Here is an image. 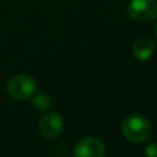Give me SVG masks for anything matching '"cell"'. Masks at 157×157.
I'll return each instance as SVG.
<instances>
[{
	"label": "cell",
	"instance_id": "cell-1",
	"mask_svg": "<svg viewBox=\"0 0 157 157\" xmlns=\"http://www.w3.org/2000/svg\"><path fill=\"white\" fill-rule=\"evenodd\" d=\"M152 131L150 119L140 113H134L124 118L121 123V132L124 137L132 144L145 142Z\"/></svg>",
	"mask_w": 157,
	"mask_h": 157
},
{
	"label": "cell",
	"instance_id": "cell-2",
	"mask_svg": "<svg viewBox=\"0 0 157 157\" xmlns=\"http://www.w3.org/2000/svg\"><path fill=\"white\" fill-rule=\"evenodd\" d=\"M37 88L36 80L27 74L13 75L7 82L9 94L17 101H23L29 98Z\"/></svg>",
	"mask_w": 157,
	"mask_h": 157
},
{
	"label": "cell",
	"instance_id": "cell-3",
	"mask_svg": "<svg viewBox=\"0 0 157 157\" xmlns=\"http://www.w3.org/2000/svg\"><path fill=\"white\" fill-rule=\"evenodd\" d=\"M128 15L137 22H148L157 16L156 0H130Z\"/></svg>",
	"mask_w": 157,
	"mask_h": 157
},
{
	"label": "cell",
	"instance_id": "cell-4",
	"mask_svg": "<svg viewBox=\"0 0 157 157\" xmlns=\"http://www.w3.org/2000/svg\"><path fill=\"white\" fill-rule=\"evenodd\" d=\"M63 126H64V121H63L61 115L59 113L50 112L40 119L38 130L43 139L54 140L59 137V135L61 134Z\"/></svg>",
	"mask_w": 157,
	"mask_h": 157
},
{
	"label": "cell",
	"instance_id": "cell-5",
	"mask_svg": "<svg viewBox=\"0 0 157 157\" xmlns=\"http://www.w3.org/2000/svg\"><path fill=\"white\" fill-rule=\"evenodd\" d=\"M74 157H105V147L99 139L87 136L75 145Z\"/></svg>",
	"mask_w": 157,
	"mask_h": 157
},
{
	"label": "cell",
	"instance_id": "cell-6",
	"mask_svg": "<svg viewBox=\"0 0 157 157\" xmlns=\"http://www.w3.org/2000/svg\"><path fill=\"white\" fill-rule=\"evenodd\" d=\"M153 42L146 36L137 37L132 43V55L139 61L148 60L153 54Z\"/></svg>",
	"mask_w": 157,
	"mask_h": 157
},
{
	"label": "cell",
	"instance_id": "cell-7",
	"mask_svg": "<svg viewBox=\"0 0 157 157\" xmlns=\"http://www.w3.org/2000/svg\"><path fill=\"white\" fill-rule=\"evenodd\" d=\"M53 104L52 97L47 92H38L32 97V105L38 112H47Z\"/></svg>",
	"mask_w": 157,
	"mask_h": 157
},
{
	"label": "cell",
	"instance_id": "cell-8",
	"mask_svg": "<svg viewBox=\"0 0 157 157\" xmlns=\"http://www.w3.org/2000/svg\"><path fill=\"white\" fill-rule=\"evenodd\" d=\"M145 157H157V142H151L145 147Z\"/></svg>",
	"mask_w": 157,
	"mask_h": 157
},
{
	"label": "cell",
	"instance_id": "cell-9",
	"mask_svg": "<svg viewBox=\"0 0 157 157\" xmlns=\"http://www.w3.org/2000/svg\"><path fill=\"white\" fill-rule=\"evenodd\" d=\"M155 37H156V39H157V23H156V26H155Z\"/></svg>",
	"mask_w": 157,
	"mask_h": 157
}]
</instances>
